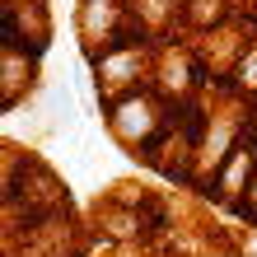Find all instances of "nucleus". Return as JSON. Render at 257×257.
I'll list each match as a JSON object with an SVG mask.
<instances>
[{"instance_id": "obj_1", "label": "nucleus", "mask_w": 257, "mask_h": 257, "mask_svg": "<svg viewBox=\"0 0 257 257\" xmlns=\"http://www.w3.org/2000/svg\"><path fill=\"white\" fill-rule=\"evenodd\" d=\"M155 122H159V117L150 112L145 98H126L122 108L112 112V126H117V136H122V141H141V136L155 126Z\"/></svg>"}, {"instance_id": "obj_2", "label": "nucleus", "mask_w": 257, "mask_h": 257, "mask_svg": "<svg viewBox=\"0 0 257 257\" xmlns=\"http://www.w3.org/2000/svg\"><path fill=\"white\" fill-rule=\"evenodd\" d=\"M248 169H252V150H248V145H238V150H234V164H229V173L220 178V196H234V192H238V178L248 183Z\"/></svg>"}]
</instances>
